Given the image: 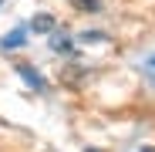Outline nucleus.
Wrapping results in <instances>:
<instances>
[{"instance_id": "obj_1", "label": "nucleus", "mask_w": 155, "mask_h": 152, "mask_svg": "<svg viewBox=\"0 0 155 152\" xmlns=\"http://www.w3.org/2000/svg\"><path fill=\"white\" fill-rule=\"evenodd\" d=\"M17 74H20L24 81H31V88H37V91H44V88H47V81L41 78V74H37L31 64H17Z\"/></svg>"}, {"instance_id": "obj_2", "label": "nucleus", "mask_w": 155, "mask_h": 152, "mask_svg": "<svg viewBox=\"0 0 155 152\" xmlns=\"http://www.w3.org/2000/svg\"><path fill=\"white\" fill-rule=\"evenodd\" d=\"M31 31H37V34H51V31H54V17H51V14H37V17L31 20Z\"/></svg>"}, {"instance_id": "obj_3", "label": "nucleus", "mask_w": 155, "mask_h": 152, "mask_svg": "<svg viewBox=\"0 0 155 152\" xmlns=\"http://www.w3.org/2000/svg\"><path fill=\"white\" fill-rule=\"evenodd\" d=\"M24 41H27V34H24V31H10V34L4 37V47L10 51V47H20Z\"/></svg>"}, {"instance_id": "obj_4", "label": "nucleus", "mask_w": 155, "mask_h": 152, "mask_svg": "<svg viewBox=\"0 0 155 152\" xmlns=\"http://www.w3.org/2000/svg\"><path fill=\"white\" fill-rule=\"evenodd\" d=\"M51 47L61 51V54H71V41L68 37H51Z\"/></svg>"}, {"instance_id": "obj_5", "label": "nucleus", "mask_w": 155, "mask_h": 152, "mask_svg": "<svg viewBox=\"0 0 155 152\" xmlns=\"http://www.w3.org/2000/svg\"><path fill=\"white\" fill-rule=\"evenodd\" d=\"M71 4H74L78 10H88V14H94V10H98V0H71Z\"/></svg>"}, {"instance_id": "obj_6", "label": "nucleus", "mask_w": 155, "mask_h": 152, "mask_svg": "<svg viewBox=\"0 0 155 152\" xmlns=\"http://www.w3.org/2000/svg\"><path fill=\"white\" fill-rule=\"evenodd\" d=\"M145 68H148V74H152V78H155V54H152V58L145 61Z\"/></svg>"}, {"instance_id": "obj_7", "label": "nucleus", "mask_w": 155, "mask_h": 152, "mask_svg": "<svg viewBox=\"0 0 155 152\" xmlns=\"http://www.w3.org/2000/svg\"><path fill=\"white\" fill-rule=\"evenodd\" d=\"M138 152H155V149H152V145H145V149H138Z\"/></svg>"}]
</instances>
